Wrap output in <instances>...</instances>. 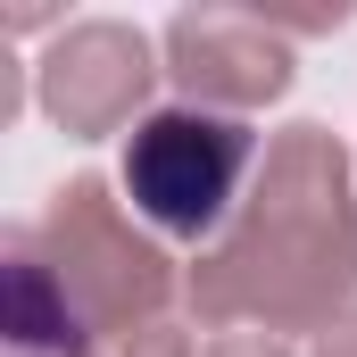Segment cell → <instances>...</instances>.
<instances>
[{
  "instance_id": "obj_1",
  "label": "cell",
  "mask_w": 357,
  "mask_h": 357,
  "mask_svg": "<svg viewBox=\"0 0 357 357\" xmlns=\"http://www.w3.org/2000/svg\"><path fill=\"white\" fill-rule=\"evenodd\" d=\"M241 158H250V133H241V125L175 108V116H150V125L133 133L125 183H133V199H142L158 225L199 233V225H216V208L233 199Z\"/></svg>"
},
{
  "instance_id": "obj_2",
  "label": "cell",
  "mask_w": 357,
  "mask_h": 357,
  "mask_svg": "<svg viewBox=\"0 0 357 357\" xmlns=\"http://www.w3.org/2000/svg\"><path fill=\"white\" fill-rule=\"evenodd\" d=\"M50 108L75 125V133H100V125H116L142 84H150V50H142V33L133 25H75L59 50H50Z\"/></svg>"
},
{
  "instance_id": "obj_3",
  "label": "cell",
  "mask_w": 357,
  "mask_h": 357,
  "mask_svg": "<svg viewBox=\"0 0 357 357\" xmlns=\"http://www.w3.org/2000/svg\"><path fill=\"white\" fill-rule=\"evenodd\" d=\"M167 50H175L183 84L216 91V100H266V91H282V75H291L282 42H266V25H258V17H225V8L175 17Z\"/></svg>"
},
{
  "instance_id": "obj_4",
  "label": "cell",
  "mask_w": 357,
  "mask_h": 357,
  "mask_svg": "<svg viewBox=\"0 0 357 357\" xmlns=\"http://www.w3.org/2000/svg\"><path fill=\"white\" fill-rule=\"evenodd\" d=\"M225 357H266V349H225Z\"/></svg>"
}]
</instances>
